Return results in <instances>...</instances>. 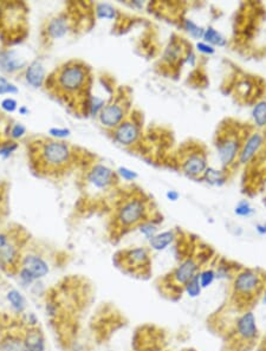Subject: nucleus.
Listing matches in <instances>:
<instances>
[{
	"mask_svg": "<svg viewBox=\"0 0 266 351\" xmlns=\"http://www.w3.org/2000/svg\"><path fill=\"white\" fill-rule=\"evenodd\" d=\"M57 93L62 95L65 100H76L78 98L82 103L89 109L90 97H84L88 95L90 85V70L82 62H69L64 64L57 71L56 77Z\"/></svg>",
	"mask_w": 266,
	"mask_h": 351,
	"instance_id": "nucleus-1",
	"label": "nucleus"
},
{
	"mask_svg": "<svg viewBox=\"0 0 266 351\" xmlns=\"http://www.w3.org/2000/svg\"><path fill=\"white\" fill-rule=\"evenodd\" d=\"M151 219V202L143 195L136 194L126 199L120 204L115 214L114 224L121 232L138 227L142 222Z\"/></svg>",
	"mask_w": 266,
	"mask_h": 351,
	"instance_id": "nucleus-2",
	"label": "nucleus"
},
{
	"mask_svg": "<svg viewBox=\"0 0 266 351\" xmlns=\"http://www.w3.org/2000/svg\"><path fill=\"white\" fill-rule=\"evenodd\" d=\"M265 288L264 276L254 269H239L231 279L232 296L238 302H249Z\"/></svg>",
	"mask_w": 266,
	"mask_h": 351,
	"instance_id": "nucleus-3",
	"label": "nucleus"
},
{
	"mask_svg": "<svg viewBox=\"0 0 266 351\" xmlns=\"http://www.w3.org/2000/svg\"><path fill=\"white\" fill-rule=\"evenodd\" d=\"M71 149L62 141H47L38 151V163L47 171L61 170L70 163Z\"/></svg>",
	"mask_w": 266,
	"mask_h": 351,
	"instance_id": "nucleus-4",
	"label": "nucleus"
},
{
	"mask_svg": "<svg viewBox=\"0 0 266 351\" xmlns=\"http://www.w3.org/2000/svg\"><path fill=\"white\" fill-rule=\"evenodd\" d=\"M243 141L244 140L240 138L239 134L233 130H228L219 135L216 145L222 167L229 168L235 162H238Z\"/></svg>",
	"mask_w": 266,
	"mask_h": 351,
	"instance_id": "nucleus-5",
	"label": "nucleus"
},
{
	"mask_svg": "<svg viewBox=\"0 0 266 351\" xmlns=\"http://www.w3.org/2000/svg\"><path fill=\"white\" fill-rule=\"evenodd\" d=\"M120 257L123 268L132 273H143L151 268V250L147 247H135L121 252Z\"/></svg>",
	"mask_w": 266,
	"mask_h": 351,
	"instance_id": "nucleus-6",
	"label": "nucleus"
},
{
	"mask_svg": "<svg viewBox=\"0 0 266 351\" xmlns=\"http://www.w3.org/2000/svg\"><path fill=\"white\" fill-rule=\"evenodd\" d=\"M234 334L243 343H254L259 337V329L257 317L252 310H245L237 318L234 323Z\"/></svg>",
	"mask_w": 266,
	"mask_h": 351,
	"instance_id": "nucleus-7",
	"label": "nucleus"
},
{
	"mask_svg": "<svg viewBox=\"0 0 266 351\" xmlns=\"http://www.w3.org/2000/svg\"><path fill=\"white\" fill-rule=\"evenodd\" d=\"M180 164L182 173L192 179L202 178L203 173L209 167L206 154L196 148H192L186 152V154L182 156Z\"/></svg>",
	"mask_w": 266,
	"mask_h": 351,
	"instance_id": "nucleus-8",
	"label": "nucleus"
},
{
	"mask_svg": "<svg viewBox=\"0 0 266 351\" xmlns=\"http://www.w3.org/2000/svg\"><path fill=\"white\" fill-rule=\"evenodd\" d=\"M128 114V105L123 100H116L111 103L104 105L100 114L98 120L102 126L107 129L114 130L116 127L120 126L126 120Z\"/></svg>",
	"mask_w": 266,
	"mask_h": 351,
	"instance_id": "nucleus-9",
	"label": "nucleus"
},
{
	"mask_svg": "<svg viewBox=\"0 0 266 351\" xmlns=\"http://www.w3.org/2000/svg\"><path fill=\"white\" fill-rule=\"evenodd\" d=\"M201 270V264L195 257H187L178 264L175 269L169 274L170 283L173 286L180 287L182 290L184 285L195 277Z\"/></svg>",
	"mask_w": 266,
	"mask_h": 351,
	"instance_id": "nucleus-10",
	"label": "nucleus"
},
{
	"mask_svg": "<svg viewBox=\"0 0 266 351\" xmlns=\"http://www.w3.org/2000/svg\"><path fill=\"white\" fill-rule=\"evenodd\" d=\"M265 141L264 135L260 131H253L249 136L244 138L242 149H240L238 163L246 166L252 161L263 147Z\"/></svg>",
	"mask_w": 266,
	"mask_h": 351,
	"instance_id": "nucleus-11",
	"label": "nucleus"
},
{
	"mask_svg": "<svg viewBox=\"0 0 266 351\" xmlns=\"http://www.w3.org/2000/svg\"><path fill=\"white\" fill-rule=\"evenodd\" d=\"M138 137H140V127L133 120L126 119L114 129L115 141L126 147L136 143Z\"/></svg>",
	"mask_w": 266,
	"mask_h": 351,
	"instance_id": "nucleus-12",
	"label": "nucleus"
},
{
	"mask_svg": "<svg viewBox=\"0 0 266 351\" xmlns=\"http://www.w3.org/2000/svg\"><path fill=\"white\" fill-rule=\"evenodd\" d=\"M21 268L30 271L37 280H42L50 273V266L47 261L41 255L35 253H27L21 257L20 264Z\"/></svg>",
	"mask_w": 266,
	"mask_h": 351,
	"instance_id": "nucleus-13",
	"label": "nucleus"
},
{
	"mask_svg": "<svg viewBox=\"0 0 266 351\" xmlns=\"http://www.w3.org/2000/svg\"><path fill=\"white\" fill-rule=\"evenodd\" d=\"M115 173L103 164H95L88 174V180L94 187L105 189L114 182Z\"/></svg>",
	"mask_w": 266,
	"mask_h": 351,
	"instance_id": "nucleus-14",
	"label": "nucleus"
},
{
	"mask_svg": "<svg viewBox=\"0 0 266 351\" xmlns=\"http://www.w3.org/2000/svg\"><path fill=\"white\" fill-rule=\"evenodd\" d=\"M23 351H46V339L42 329L25 328L23 334Z\"/></svg>",
	"mask_w": 266,
	"mask_h": 351,
	"instance_id": "nucleus-15",
	"label": "nucleus"
},
{
	"mask_svg": "<svg viewBox=\"0 0 266 351\" xmlns=\"http://www.w3.org/2000/svg\"><path fill=\"white\" fill-rule=\"evenodd\" d=\"M26 65V62L18 56L14 51H3L0 52V70L7 74L19 71Z\"/></svg>",
	"mask_w": 266,
	"mask_h": 351,
	"instance_id": "nucleus-16",
	"label": "nucleus"
},
{
	"mask_svg": "<svg viewBox=\"0 0 266 351\" xmlns=\"http://www.w3.org/2000/svg\"><path fill=\"white\" fill-rule=\"evenodd\" d=\"M20 259L19 250L12 241H10L5 247L0 250V266H3L4 269L17 268L20 264Z\"/></svg>",
	"mask_w": 266,
	"mask_h": 351,
	"instance_id": "nucleus-17",
	"label": "nucleus"
},
{
	"mask_svg": "<svg viewBox=\"0 0 266 351\" xmlns=\"http://www.w3.org/2000/svg\"><path fill=\"white\" fill-rule=\"evenodd\" d=\"M6 302L9 303L11 310L17 314H24L27 310V301L25 295L18 288H10L5 295Z\"/></svg>",
	"mask_w": 266,
	"mask_h": 351,
	"instance_id": "nucleus-18",
	"label": "nucleus"
},
{
	"mask_svg": "<svg viewBox=\"0 0 266 351\" xmlns=\"http://www.w3.org/2000/svg\"><path fill=\"white\" fill-rule=\"evenodd\" d=\"M176 239L174 231L159 232L149 240V248L156 252H162L168 248Z\"/></svg>",
	"mask_w": 266,
	"mask_h": 351,
	"instance_id": "nucleus-19",
	"label": "nucleus"
},
{
	"mask_svg": "<svg viewBox=\"0 0 266 351\" xmlns=\"http://www.w3.org/2000/svg\"><path fill=\"white\" fill-rule=\"evenodd\" d=\"M25 77H26L27 83L31 84L34 87L42 86L45 80V70L41 62H32L26 68Z\"/></svg>",
	"mask_w": 266,
	"mask_h": 351,
	"instance_id": "nucleus-20",
	"label": "nucleus"
},
{
	"mask_svg": "<svg viewBox=\"0 0 266 351\" xmlns=\"http://www.w3.org/2000/svg\"><path fill=\"white\" fill-rule=\"evenodd\" d=\"M69 31V20L65 16H58L51 19L47 24V35L52 39L64 37Z\"/></svg>",
	"mask_w": 266,
	"mask_h": 351,
	"instance_id": "nucleus-21",
	"label": "nucleus"
},
{
	"mask_svg": "<svg viewBox=\"0 0 266 351\" xmlns=\"http://www.w3.org/2000/svg\"><path fill=\"white\" fill-rule=\"evenodd\" d=\"M23 335L9 332L0 338V351H23Z\"/></svg>",
	"mask_w": 266,
	"mask_h": 351,
	"instance_id": "nucleus-22",
	"label": "nucleus"
},
{
	"mask_svg": "<svg viewBox=\"0 0 266 351\" xmlns=\"http://www.w3.org/2000/svg\"><path fill=\"white\" fill-rule=\"evenodd\" d=\"M202 42H205L207 44L212 46H225L227 44V40L225 39L224 36H222L219 31L216 30V28L212 26H207L205 27V32H203V37Z\"/></svg>",
	"mask_w": 266,
	"mask_h": 351,
	"instance_id": "nucleus-23",
	"label": "nucleus"
},
{
	"mask_svg": "<svg viewBox=\"0 0 266 351\" xmlns=\"http://www.w3.org/2000/svg\"><path fill=\"white\" fill-rule=\"evenodd\" d=\"M202 179L207 184L212 186H222L227 181V177L222 170H218L216 168L207 167L205 173L202 175Z\"/></svg>",
	"mask_w": 266,
	"mask_h": 351,
	"instance_id": "nucleus-24",
	"label": "nucleus"
},
{
	"mask_svg": "<svg viewBox=\"0 0 266 351\" xmlns=\"http://www.w3.org/2000/svg\"><path fill=\"white\" fill-rule=\"evenodd\" d=\"M182 291H184L185 294L192 299L199 298L200 296H201L203 290H202L201 285H200L198 274H196L195 277H193L191 280H188L187 283L184 285V287H182Z\"/></svg>",
	"mask_w": 266,
	"mask_h": 351,
	"instance_id": "nucleus-25",
	"label": "nucleus"
},
{
	"mask_svg": "<svg viewBox=\"0 0 266 351\" xmlns=\"http://www.w3.org/2000/svg\"><path fill=\"white\" fill-rule=\"evenodd\" d=\"M252 119L258 128L266 127V101H260L253 107Z\"/></svg>",
	"mask_w": 266,
	"mask_h": 351,
	"instance_id": "nucleus-26",
	"label": "nucleus"
},
{
	"mask_svg": "<svg viewBox=\"0 0 266 351\" xmlns=\"http://www.w3.org/2000/svg\"><path fill=\"white\" fill-rule=\"evenodd\" d=\"M198 276H199V281H200V285H201L202 290H206V288L212 286V285L214 284V281L217 280L216 270L212 268H206V269L200 270Z\"/></svg>",
	"mask_w": 266,
	"mask_h": 351,
	"instance_id": "nucleus-27",
	"label": "nucleus"
},
{
	"mask_svg": "<svg viewBox=\"0 0 266 351\" xmlns=\"http://www.w3.org/2000/svg\"><path fill=\"white\" fill-rule=\"evenodd\" d=\"M137 228L142 236H143L148 241L159 233V224H156L154 219L152 218L142 222Z\"/></svg>",
	"mask_w": 266,
	"mask_h": 351,
	"instance_id": "nucleus-28",
	"label": "nucleus"
},
{
	"mask_svg": "<svg viewBox=\"0 0 266 351\" xmlns=\"http://www.w3.org/2000/svg\"><path fill=\"white\" fill-rule=\"evenodd\" d=\"M165 58L166 62H168L170 64H174L176 63L179 60H181V58H184L185 60V56H182V47L181 45H179L178 43H170L169 46L167 47L166 51H165Z\"/></svg>",
	"mask_w": 266,
	"mask_h": 351,
	"instance_id": "nucleus-29",
	"label": "nucleus"
},
{
	"mask_svg": "<svg viewBox=\"0 0 266 351\" xmlns=\"http://www.w3.org/2000/svg\"><path fill=\"white\" fill-rule=\"evenodd\" d=\"M182 27L187 34L194 39H202L205 27L199 26L198 24L191 19H184L182 20Z\"/></svg>",
	"mask_w": 266,
	"mask_h": 351,
	"instance_id": "nucleus-30",
	"label": "nucleus"
},
{
	"mask_svg": "<svg viewBox=\"0 0 266 351\" xmlns=\"http://www.w3.org/2000/svg\"><path fill=\"white\" fill-rule=\"evenodd\" d=\"M17 276H18V279H19V283L23 287H26L30 290V287L34 285L37 279L34 277V274H32L30 271H27L26 269L21 268L19 266V269H18V272H17Z\"/></svg>",
	"mask_w": 266,
	"mask_h": 351,
	"instance_id": "nucleus-31",
	"label": "nucleus"
},
{
	"mask_svg": "<svg viewBox=\"0 0 266 351\" xmlns=\"http://www.w3.org/2000/svg\"><path fill=\"white\" fill-rule=\"evenodd\" d=\"M253 207L251 206V203L246 200H242L237 203V206L234 208V214L238 215V217L242 218H250L254 214Z\"/></svg>",
	"mask_w": 266,
	"mask_h": 351,
	"instance_id": "nucleus-32",
	"label": "nucleus"
},
{
	"mask_svg": "<svg viewBox=\"0 0 266 351\" xmlns=\"http://www.w3.org/2000/svg\"><path fill=\"white\" fill-rule=\"evenodd\" d=\"M96 13L97 17L101 19H114L116 17V10L109 4H98Z\"/></svg>",
	"mask_w": 266,
	"mask_h": 351,
	"instance_id": "nucleus-33",
	"label": "nucleus"
},
{
	"mask_svg": "<svg viewBox=\"0 0 266 351\" xmlns=\"http://www.w3.org/2000/svg\"><path fill=\"white\" fill-rule=\"evenodd\" d=\"M214 270H216L217 280H226V279L231 280L235 273L232 271L231 266H229L228 264H219L218 265V268Z\"/></svg>",
	"mask_w": 266,
	"mask_h": 351,
	"instance_id": "nucleus-34",
	"label": "nucleus"
},
{
	"mask_svg": "<svg viewBox=\"0 0 266 351\" xmlns=\"http://www.w3.org/2000/svg\"><path fill=\"white\" fill-rule=\"evenodd\" d=\"M4 94H18V89L14 84L10 83L5 78L0 77V95Z\"/></svg>",
	"mask_w": 266,
	"mask_h": 351,
	"instance_id": "nucleus-35",
	"label": "nucleus"
},
{
	"mask_svg": "<svg viewBox=\"0 0 266 351\" xmlns=\"http://www.w3.org/2000/svg\"><path fill=\"white\" fill-rule=\"evenodd\" d=\"M117 173L120 177L126 181H134V180H136L138 177L136 171L129 169V168H127V167H120L117 169Z\"/></svg>",
	"mask_w": 266,
	"mask_h": 351,
	"instance_id": "nucleus-36",
	"label": "nucleus"
},
{
	"mask_svg": "<svg viewBox=\"0 0 266 351\" xmlns=\"http://www.w3.org/2000/svg\"><path fill=\"white\" fill-rule=\"evenodd\" d=\"M195 47L199 52H201L202 54H206V56H211V54L216 53V47L210 45V44H207L205 42H198L196 43Z\"/></svg>",
	"mask_w": 266,
	"mask_h": 351,
	"instance_id": "nucleus-37",
	"label": "nucleus"
},
{
	"mask_svg": "<svg viewBox=\"0 0 266 351\" xmlns=\"http://www.w3.org/2000/svg\"><path fill=\"white\" fill-rule=\"evenodd\" d=\"M26 328H37L39 327V319L35 312H25L24 314Z\"/></svg>",
	"mask_w": 266,
	"mask_h": 351,
	"instance_id": "nucleus-38",
	"label": "nucleus"
},
{
	"mask_svg": "<svg viewBox=\"0 0 266 351\" xmlns=\"http://www.w3.org/2000/svg\"><path fill=\"white\" fill-rule=\"evenodd\" d=\"M49 134L53 137L64 138V137H68L69 135L71 134V131L70 129H67V128H51V129L49 130Z\"/></svg>",
	"mask_w": 266,
	"mask_h": 351,
	"instance_id": "nucleus-39",
	"label": "nucleus"
},
{
	"mask_svg": "<svg viewBox=\"0 0 266 351\" xmlns=\"http://www.w3.org/2000/svg\"><path fill=\"white\" fill-rule=\"evenodd\" d=\"M45 311L47 317L50 318H53V317H57L58 311H60V309H58V305L56 302L53 301H49L46 302V305H45Z\"/></svg>",
	"mask_w": 266,
	"mask_h": 351,
	"instance_id": "nucleus-40",
	"label": "nucleus"
},
{
	"mask_svg": "<svg viewBox=\"0 0 266 351\" xmlns=\"http://www.w3.org/2000/svg\"><path fill=\"white\" fill-rule=\"evenodd\" d=\"M17 101L13 100V98H5V100L2 102V108L7 112H13L17 109Z\"/></svg>",
	"mask_w": 266,
	"mask_h": 351,
	"instance_id": "nucleus-41",
	"label": "nucleus"
},
{
	"mask_svg": "<svg viewBox=\"0 0 266 351\" xmlns=\"http://www.w3.org/2000/svg\"><path fill=\"white\" fill-rule=\"evenodd\" d=\"M25 131H26V128H25L23 124H16V126H13L12 130H11V136L13 138H19L21 136H24Z\"/></svg>",
	"mask_w": 266,
	"mask_h": 351,
	"instance_id": "nucleus-42",
	"label": "nucleus"
},
{
	"mask_svg": "<svg viewBox=\"0 0 266 351\" xmlns=\"http://www.w3.org/2000/svg\"><path fill=\"white\" fill-rule=\"evenodd\" d=\"M16 149H17V144L16 143L5 144L2 149H0V155L4 156V157H9L14 151H16Z\"/></svg>",
	"mask_w": 266,
	"mask_h": 351,
	"instance_id": "nucleus-43",
	"label": "nucleus"
},
{
	"mask_svg": "<svg viewBox=\"0 0 266 351\" xmlns=\"http://www.w3.org/2000/svg\"><path fill=\"white\" fill-rule=\"evenodd\" d=\"M185 61L187 62L189 65H194L195 64L196 57H195V54H194V52H193L192 50H188L187 51V54H186V56H185Z\"/></svg>",
	"mask_w": 266,
	"mask_h": 351,
	"instance_id": "nucleus-44",
	"label": "nucleus"
},
{
	"mask_svg": "<svg viewBox=\"0 0 266 351\" xmlns=\"http://www.w3.org/2000/svg\"><path fill=\"white\" fill-rule=\"evenodd\" d=\"M11 241L9 234L4 233V232H0V250L6 246L7 244H9Z\"/></svg>",
	"mask_w": 266,
	"mask_h": 351,
	"instance_id": "nucleus-45",
	"label": "nucleus"
},
{
	"mask_svg": "<svg viewBox=\"0 0 266 351\" xmlns=\"http://www.w3.org/2000/svg\"><path fill=\"white\" fill-rule=\"evenodd\" d=\"M166 197L169 201H172V202H175V201L179 200V197H180V194L176 191H168L166 193Z\"/></svg>",
	"mask_w": 266,
	"mask_h": 351,
	"instance_id": "nucleus-46",
	"label": "nucleus"
},
{
	"mask_svg": "<svg viewBox=\"0 0 266 351\" xmlns=\"http://www.w3.org/2000/svg\"><path fill=\"white\" fill-rule=\"evenodd\" d=\"M256 231L259 236H266V222H259V224H257Z\"/></svg>",
	"mask_w": 266,
	"mask_h": 351,
	"instance_id": "nucleus-47",
	"label": "nucleus"
},
{
	"mask_svg": "<svg viewBox=\"0 0 266 351\" xmlns=\"http://www.w3.org/2000/svg\"><path fill=\"white\" fill-rule=\"evenodd\" d=\"M260 296H261V303H263L264 305H266V286H265L264 290L261 291Z\"/></svg>",
	"mask_w": 266,
	"mask_h": 351,
	"instance_id": "nucleus-48",
	"label": "nucleus"
},
{
	"mask_svg": "<svg viewBox=\"0 0 266 351\" xmlns=\"http://www.w3.org/2000/svg\"><path fill=\"white\" fill-rule=\"evenodd\" d=\"M19 112L21 115H26L28 112V109L25 108V107H21V108H19Z\"/></svg>",
	"mask_w": 266,
	"mask_h": 351,
	"instance_id": "nucleus-49",
	"label": "nucleus"
},
{
	"mask_svg": "<svg viewBox=\"0 0 266 351\" xmlns=\"http://www.w3.org/2000/svg\"><path fill=\"white\" fill-rule=\"evenodd\" d=\"M228 351H242V350H239V349H232V350H228Z\"/></svg>",
	"mask_w": 266,
	"mask_h": 351,
	"instance_id": "nucleus-50",
	"label": "nucleus"
}]
</instances>
